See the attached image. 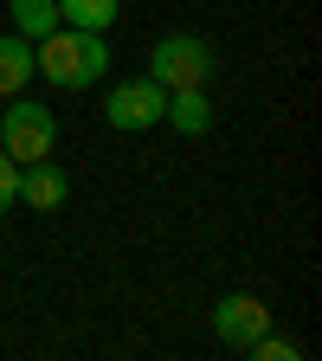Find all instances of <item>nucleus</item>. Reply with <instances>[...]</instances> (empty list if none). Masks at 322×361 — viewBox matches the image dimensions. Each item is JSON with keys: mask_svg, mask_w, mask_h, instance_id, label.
<instances>
[{"mask_svg": "<svg viewBox=\"0 0 322 361\" xmlns=\"http://www.w3.org/2000/svg\"><path fill=\"white\" fill-rule=\"evenodd\" d=\"M32 78H39L32 71V39L7 32V39H0V97H26Z\"/></svg>", "mask_w": 322, "mask_h": 361, "instance_id": "8", "label": "nucleus"}, {"mask_svg": "<svg viewBox=\"0 0 322 361\" xmlns=\"http://www.w3.org/2000/svg\"><path fill=\"white\" fill-rule=\"evenodd\" d=\"M161 123H174L180 135H206V129H213V104H206V84L168 90V110H161Z\"/></svg>", "mask_w": 322, "mask_h": 361, "instance_id": "7", "label": "nucleus"}, {"mask_svg": "<svg viewBox=\"0 0 322 361\" xmlns=\"http://www.w3.org/2000/svg\"><path fill=\"white\" fill-rule=\"evenodd\" d=\"M123 13V0H58V26H84V32H110Z\"/></svg>", "mask_w": 322, "mask_h": 361, "instance_id": "9", "label": "nucleus"}, {"mask_svg": "<svg viewBox=\"0 0 322 361\" xmlns=\"http://www.w3.org/2000/svg\"><path fill=\"white\" fill-rule=\"evenodd\" d=\"M264 329H271V310H264L252 290H233V297H219V310H213V336H219L225 348H252Z\"/></svg>", "mask_w": 322, "mask_h": 361, "instance_id": "5", "label": "nucleus"}, {"mask_svg": "<svg viewBox=\"0 0 322 361\" xmlns=\"http://www.w3.org/2000/svg\"><path fill=\"white\" fill-rule=\"evenodd\" d=\"M13 207H20V161L0 149V219H7Z\"/></svg>", "mask_w": 322, "mask_h": 361, "instance_id": "11", "label": "nucleus"}, {"mask_svg": "<svg viewBox=\"0 0 322 361\" xmlns=\"http://www.w3.org/2000/svg\"><path fill=\"white\" fill-rule=\"evenodd\" d=\"M32 71L58 90H90L110 71V45L104 32H84V26H52L45 39H32Z\"/></svg>", "mask_w": 322, "mask_h": 361, "instance_id": "1", "label": "nucleus"}, {"mask_svg": "<svg viewBox=\"0 0 322 361\" xmlns=\"http://www.w3.org/2000/svg\"><path fill=\"white\" fill-rule=\"evenodd\" d=\"M149 78H155L161 90L206 84V78H213V45L194 39V32H168V39H155V52H149Z\"/></svg>", "mask_w": 322, "mask_h": 361, "instance_id": "3", "label": "nucleus"}, {"mask_svg": "<svg viewBox=\"0 0 322 361\" xmlns=\"http://www.w3.org/2000/svg\"><path fill=\"white\" fill-rule=\"evenodd\" d=\"M252 355H258V361H297V342H278V336L264 329V336L252 342Z\"/></svg>", "mask_w": 322, "mask_h": 361, "instance_id": "12", "label": "nucleus"}, {"mask_svg": "<svg viewBox=\"0 0 322 361\" xmlns=\"http://www.w3.org/2000/svg\"><path fill=\"white\" fill-rule=\"evenodd\" d=\"M0 149H7L20 168L26 161H45V155H52L58 149V116L52 110H45V104H7V110H0Z\"/></svg>", "mask_w": 322, "mask_h": 361, "instance_id": "2", "label": "nucleus"}, {"mask_svg": "<svg viewBox=\"0 0 322 361\" xmlns=\"http://www.w3.org/2000/svg\"><path fill=\"white\" fill-rule=\"evenodd\" d=\"M7 13H13V32L20 39H45L58 26V0H7Z\"/></svg>", "mask_w": 322, "mask_h": 361, "instance_id": "10", "label": "nucleus"}, {"mask_svg": "<svg viewBox=\"0 0 322 361\" xmlns=\"http://www.w3.org/2000/svg\"><path fill=\"white\" fill-rule=\"evenodd\" d=\"M161 110H168V90H161L155 78L116 84V90H110V104H104L110 129H123V135H142V129H155V123H161Z\"/></svg>", "mask_w": 322, "mask_h": 361, "instance_id": "4", "label": "nucleus"}, {"mask_svg": "<svg viewBox=\"0 0 322 361\" xmlns=\"http://www.w3.org/2000/svg\"><path fill=\"white\" fill-rule=\"evenodd\" d=\"M65 194H71V180H65V168H58L52 155L20 168V200H26L32 213H58V207H65Z\"/></svg>", "mask_w": 322, "mask_h": 361, "instance_id": "6", "label": "nucleus"}]
</instances>
